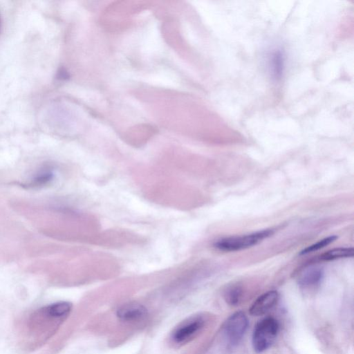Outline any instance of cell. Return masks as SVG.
I'll use <instances>...</instances> for the list:
<instances>
[{"label": "cell", "instance_id": "cell-1", "mask_svg": "<svg viewBox=\"0 0 354 354\" xmlns=\"http://www.w3.org/2000/svg\"><path fill=\"white\" fill-rule=\"evenodd\" d=\"M273 233V230L266 229L251 234L224 237L215 241L214 246L225 252L239 251L257 245Z\"/></svg>", "mask_w": 354, "mask_h": 354}, {"label": "cell", "instance_id": "cell-2", "mask_svg": "<svg viewBox=\"0 0 354 354\" xmlns=\"http://www.w3.org/2000/svg\"><path fill=\"white\" fill-rule=\"evenodd\" d=\"M279 332V324L273 317L263 319L256 325L252 334V346L258 353L267 350L274 343Z\"/></svg>", "mask_w": 354, "mask_h": 354}, {"label": "cell", "instance_id": "cell-3", "mask_svg": "<svg viewBox=\"0 0 354 354\" xmlns=\"http://www.w3.org/2000/svg\"><path fill=\"white\" fill-rule=\"evenodd\" d=\"M248 322L245 315L242 312H236L225 321L223 329L230 343L235 345L239 342L244 335Z\"/></svg>", "mask_w": 354, "mask_h": 354}, {"label": "cell", "instance_id": "cell-4", "mask_svg": "<svg viewBox=\"0 0 354 354\" xmlns=\"http://www.w3.org/2000/svg\"><path fill=\"white\" fill-rule=\"evenodd\" d=\"M203 325L204 320L201 317L186 320L176 328L172 333V339L178 344L187 342L202 329Z\"/></svg>", "mask_w": 354, "mask_h": 354}, {"label": "cell", "instance_id": "cell-5", "mask_svg": "<svg viewBox=\"0 0 354 354\" xmlns=\"http://www.w3.org/2000/svg\"><path fill=\"white\" fill-rule=\"evenodd\" d=\"M279 293L276 290H270L259 296L250 307V314L255 316L262 315L270 311L277 303Z\"/></svg>", "mask_w": 354, "mask_h": 354}, {"label": "cell", "instance_id": "cell-6", "mask_svg": "<svg viewBox=\"0 0 354 354\" xmlns=\"http://www.w3.org/2000/svg\"><path fill=\"white\" fill-rule=\"evenodd\" d=\"M323 277V270L317 266L304 268L297 274V283L304 288H313L317 286Z\"/></svg>", "mask_w": 354, "mask_h": 354}, {"label": "cell", "instance_id": "cell-7", "mask_svg": "<svg viewBox=\"0 0 354 354\" xmlns=\"http://www.w3.org/2000/svg\"><path fill=\"white\" fill-rule=\"evenodd\" d=\"M145 307L138 304H129L121 306L117 311L118 317L124 322H134L147 316Z\"/></svg>", "mask_w": 354, "mask_h": 354}, {"label": "cell", "instance_id": "cell-8", "mask_svg": "<svg viewBox=\"0 0 354 354\" xmlns=\"http://www.w3.org/2000/svg\"><path fill=\"white\" fill-rule=\"evenodd\" d=\"M72 309V304L67 301H59L46 306L40 310L52 319H60L66 317Z\"/></svg>", "mask_w": 354, "mask_h": 354}, {"label": "cell", "instance_id": "cell-9", "mask_svg": "<svg viewBox=\"0 0 354 354\" xmlns=\"http://www.w3.org/2000/svg\"><path fill=\"white\" fill-rule=\"evenodd\" d=\"M353 248H337L323 253L319 259L324 261H330L337 259L353 257Z\"/></svg>", "mask_w": 354, "mask_h": 354}, {"label": "cell", "instance_id": "cell-10", "mask_svg": "<svg viewBox=\"0 0 354 354\" xmlns=\"http://www.w3.org/2000/svg\"><path fill=\"white\" fill-rule=\"evenodd\" d=\"M53 177V172L49 169H43L40 171L30 180L28 186L39 187L43 186L49 183Z\"/></svg>", "mask_w": 354, "mask_h": 354}, {"label": "cell", "instance_id": "cell-11", "mask_svg": "<svg viewBox=\"0 0 354 354\" xmlns=\"http://www.w3.org/2000/svg\"><path fill=\"white\" fill-rule=\"evenodd\" d=\"M337 239V236L335 235H331V236H327L326 238H324V239L319 240V241H317V242L306 247L304 250H302L300 252L299 254L304 255V254H306L317 251L318 250H320V249L326 247V245H329L332 242L335 241Z\"/></svg>", "mask_w": 354, "mask_h": 354}, {"label": "cell", "instance_id": "cell-12", "mask_svg": "<svg viewBox=\"0 0 354 354\" xmlns=\"http://www.w3.org/2000/svg\"><path fill=\"white\" fill-rule=\"evenodd\" d=\"M241 290L238 286L229 288L225 294L226 301L230 305H236L241 299Z\"/></svg>", "mask_w": 354, "mask_h": 354}]
</instances>
